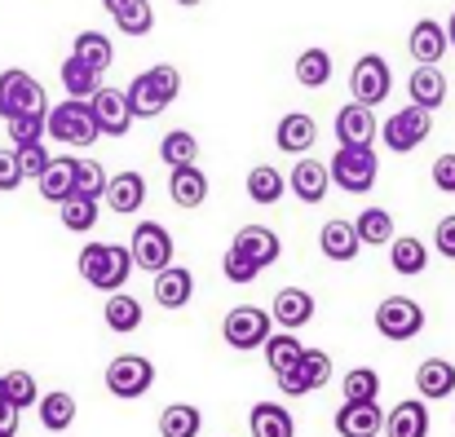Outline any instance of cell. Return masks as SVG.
<instances>
[{
    "instance_id": "cell-32",
    "label": "cell",
    "mask_w": 455,
    "mask_h": 437,
    "mask_svg": "<svg viewBox=\"0 0 455 437\" xmlns=\"http://www.w3.org/2000/svg\"><path fill=\"white\" fill-rule=\"evenodd\" d=\"M199 429H204V416L190 402H172L159 411V437H199Z\"/></svg>"
},
{
    "instance_id": "cell-29",
    "label": "cell",
    "mask_w": 455,
    "mask_h": 437,
    "mask_svg": "<svg viewBox=\"0 0 455 437\" xmlns=\"http://www.w3.org/2000/svg\"><path fill=\"white\" fill-rule=\"evenodd\" d=\"M168 102H172V98L155 84L151 71L133 75V84H129V107H133V115H138V120H155V115H164V111H168Z\"/></svg>"
},
{
    "instance_id": "cell-17",
    "label": "cell",
    "mask_w": 455,
    "mask_h": 437,
    "mask_svg": "<svg viewBox=\"0 0 455 437\" xmlns=\"http://www.w3.org/2000/svg\"><path fill=\"white\" fill-rule=\"evenodd\" d=\"M416 393H420L425 402L451 398L455 393V362H447V358H425V362L416 367Z\"/></svg>"
},
{
    "instance_id": "cell-37",
    "label": "cell",
    "mask_w": 455,
    "mask_h": 437,
    "mask_svg": "<svg viewBox=\"0 0 455 437\" xmlns=\"http://www.w3.org/2000/svg\"><path fill=\"white\" fill-rule=\"evenodd\" d=\"M292 75H297V84L301 89H323L327 80H331V53L327 49H305L301 58H297V67H292Z\"/></svg>"
},
{
    "instance_id": "cell-35",
    "label": "cell",
    "mask_w": 455,
    "mask_h": 437,
    "mask_svg": "<svg viewBox=\"0 0 455 437\" xmlns=\"http://www.w3.org/2000/svg\"><path fill=\"white\" fill-rule=\"evenodd\" d=\"M283 195H288V181H283L279 168L257 163V168L248 172V199H252V203H279Z\"/></svg>"
},
{
    "instance_id": "cell-45",
    "label": "cell",
    "mask_w": 455,
    "mask_h": 437,
    "mask_svg": "<svg viewBox=\"0 0 455 437\" xmlns=\"http://www.w3.org/2000/svg\"><path fill=\"white\" fill-rule=\"evenodd\" d=\"M116 27H120L124 36H147V31L155 27L151 0H133V4H124V9L116 13Z\"/></svg>"
},
{
    "instance_id": "cell-15",
    "label": "cell",
    "mask_w": 455,
    "mask_h": 437,
    "mask_svg": "<svg viewBox=\"0 0 455 437\" xmlns=\"http://www.w3.org/2000/svg\"><path fill=\"white\" fill-rule=\"evenodd\" d=\"M331 425L340 437H380L385 433V411L376 402H340Z\"/></svg>"
},
{
    "instance_id": "cell-34",
    "label": "cell",
    "mask_w": 455,
    "mask_h": 437,
    "mask_svg": "<svg viewBox=\"0 0 455 437\" xmlns=\"http://www.w3.org/2000/svg\"><path fill=\"white\" fill-rule=\"evenodd\" d=\"M301 358H305V345L297 340V331H275V336L266 340V362H270V371H275V376L292 371Z\"/></svg>"
},
{
    "instance_id": "cell-13",
    "label": "cell",
    "mask_w": 455,
    "mask_h": 437,
    "mask_svg": "<svg viewBox=\"0 0 455 437\" xmlns=\"http://www.w3.org/2000/svg\"><path fill=\"white\" fill-rule=\"evenodd\" d=\"M235 252H243L257 270H270L279 257H283V243H279V234L270 230V226H243L239 234H235V243H230Z\"/></svg>"
},
{
    "instance_id": "cell-40",
    "label": "cell",
    "mask_w": 455,
    "mask_h": 437,
    "mask_svg": "<svg viewBox=\"0 0 455 437\" xmlns=\"http://www.w3.org/2000/svg\"><path fill=\"white\" fill-rule=\"evenodd\" d=\"M71 53H76L80 62H89L93 71H107V67L116 62V49H111V40H107L102 31H80L76 44H71Z\"/></svg>"
},
{
    "instance_id": "cell-31",
    "label": "cell",
    "mask_w": 455,
    "mask_h": 437,
    "mask_svg": "<svg viewBox=\"0 0 455 437\" xmlns=\"http://www.w3.org/2000/svg\"><path fill=\"white\" fill-rule=\"evenodd\" d=\"M102 318H107V327H111L116 336H129V331L142 327V300L129 296V291H116V296H107Z\"/></svg>"
},
{
    "instance_id": "cell-23",
    "label": "cell",
    "mask_w": 455,
    "mask_h": 437,
    "mask_svg": "<svg viewBox=\"0 0 455 437\" xmlns=\"http://www.w3.org/2000/svg\"><path fill=\"white\" fill-rule=\"evenodd\" d=\"M190 296H195V274H190L186 266H172V270L155 274V305H164V309H186Z\"/></svg>"
},
{
    "instance_id": "cell-7",
    "label": "cell",
    "mask_w": 455,
    "mask_h": 437,
    "mask_svg": "<svg viewBox=\"0 0 455 437\" xmlns=\"http://www.w3.org/2000/svg\"><path fill=\"white\" fill-rule=\"evenodd\" d=\"M129 252H133V261H138V270H147V274H164V270H172V257H177V243H172V234H168V226H159V221H142L138 230H133V239H129Z\"/></svg>"
},
{
    "instance_id": "cell-19",
    "label": "cell",
    "mask_w": 455,
    "mask_h": 437,
    "mask_svg": "<svg viewBox=\"0 0 455 437\" xmlns=\"http://www.w3.org/2000/svg\"><path fill=\"white\" fill-rule=\"evenodd\" d=\"M385 437H429V407L425 398H407L385 416Z\"/></svg>"
},
{
    "instance_id": "cell-49",
    "label": "cell",
    "mask_w": 455,
    "mask_h": 437,
    "mask_svg": "<svg viewBox=\"0 0 455 437\" xmlns=\"http://www.w3.org/2000/svg\"><path fill=\"white\" fill-rule=\"evenodd\" d=\"M27 177H22V163H18V150H0V190H18Z\"/></svg>"
},
{
    "instance_id": "cell-39",
    "label": "cell",
    "mask_w": 455,
    "mask_h": 437,
    "mask_svg": "<svg viewBox=\"0 0 455 437\" xmlns=\"http://www.w3.org/2000/svg\"><path fill=\"white\" fill-rule=\"evenodd\" d=\"M159 159H164L168 168H190V163L199 159V138H195V133H186V129L164 133V142H159Z\"/></svg>"
},
{
    "instance_id": "cell-21",
    "label": "cell",
    "mask_w": 455,
    "mask_h": 437,
    "mask_svg": "<svg viewBox=\"0 0 455 437\" xmlns=\"http://www.w3.org/2000/svg\"><path fill=\"white\" fill-rule=\"evenodd\" d=\"M248 429L252 437H297V420L283 402H257L248 411Z\"/></svg>"
},
{
    "instance_id": "cell-10",
    "label": "cell",
    "mask_w": 455,
    "mask_h": 437,
    "mask_svg": "<svg viewBox=\"0 0 455 437\" xmlns=\"http://www.w3.org/2000/svg\"><path fill=\"white\" fill-rule=\"evenodd\" d=\"M389 89H394V71H389V62H385L380 53H363V58L354 62V71H349V93H354V102L376 107V102L389 98Z\"/></svg>"
},
{
    "instance_id": "cell-38",
    "label": "cell",
    "mask_w": 455,
    "mask_h": 437,
    "mask_svg": "<svg viewBox=\"0 0 455 437\" xmlns=\"http://www.w3.org/2000/svg\"><path fill=\"white\" fill-rule=\"evenodd\" d=\"M389 266H394L398 274H407V279H411V274H425L429 248H425L420 239H411V234H407V239H394V243H389Z\"/></svg>"
},
{
    "instance_id": "cell-1",
    "label": "cell",
    "mask_w": 455,
    "mask_h": 437,
    "mask_svg": "<svg viewBox=\"0 0 455 437\" xmlns=\"http://www.w3.org/2000/svg\"><path fill=\"white\" fill-rule=\"evenodd\" d=\"M76 266H80V279H84L89 288L107 291V296L124 291L129 274L138 270V261H133V252H129L124 243H84Z\"/></svg>"
},
{
    "instance_id": "cell-3",
    "label": "cell",
    "mask_w": 455,
    "mask_h": 437,
    "mask_svg": "<svg viewBox=\"0 0 455 437\" xmlns=\"http://www.w3.org/2000/svg\"><path fill=\"white\" fill-rule=\"evenodd\" d=\"M18 115H49V98L36 75H27L22 67H9L0 71V120L9 124Z\"/></svg>"
},
{
    "instance_id": "cell-4",
    "label": "cell",
    "mask_w": 455,
    "mask_h": 437,
    "mask_svg": "<svg viewBox=\"0 0 455 437\" xmlns=\"http://www.w3.org/2000/svg\"><path fill=\"white\" fill-rule=\"evenodd\" d=\"M49 138L62 146H93L102 138L93 107H89V102H76V98L49 107Z\"/></svg>"
},
{
    "instance_id": "cell-25",
    "label": "cell",
    "mask_w": 455,
    "mask_h": 437,
    "mask_svg": "<svg viewBox=\"0 0 455 437\" xmlns=\"http://www.w3.org/2000/svg\"><path fill=\"white\" fill-rule=\"evenodd\" d=\"M407 93H411L416 107L438 111L447 102V75H443V67H416L411 80H407Z\"/></svg>"
},
{
    "instance_id": "cell-48",
    "label": "cell",
    "mask_w": 455,
    "mask_h": 437,
    "mask_svg": "<svg viewBox=\"0 0 455 437\" xmlns=\"http://www.w3.org/2000/svg\"><path fill=\"white\" fill-rule=\"evenodd\" d=\"M221 274L230 279V283H252L261 270L243 257V252H235V248H226V257H221Z\"/></svg>"
},
{
    "instance_id": "cell-2",
    "label": "cell",
    "mask_w": 455,
    "mask_h": 437,
    "mask_svg": "<svg viewBox=\"0 0 455 437\" xmlns=\"http://www.w3.org/2000/svg\"><path fill=\"white\" fill-rule=\"evenodd\" d=\"M331 186H340L345 195H367L380 177V159L376 146H336V155L327 159Z\"/></svg>"
},
{
    "instance_id": "cell-55",
    "label": "cell",
    "mask_w": 455,
    "mask_h": 437,
    "mask_svg": "<svg viewBox=\"0 0 455 437\" xmlns=\"http://www.w3.org/2000/svg\"><path fill=\"white\" fill-rule=\"evenodd\" d=\"M447 36H451V49H455V13H451V22H447Z\"/></svg>"
},
{
    "instance_id": "cell-26",
    "label": "cell",
    "mask_w": 455,
    "mask_h": 437,
    "mask_svg": "<svg viewBox=\"0 0 455 437\" xmlns=\"http://www.w3.org/2000/svg\"><path fill=\"white\" fill-rule=\"evenodd\" d=\"M168 199L177 208H199L208 199V172H199L195 163L190 168H172L168 172Z\"/></svg>"
},
{
    "instance_id": "cell-36",
    "label": "cell",
    "mask_w": 455,
    "mask_h": 437,
    "mask_svg": "<svg viewBox=\"0 0 455 437\" xmlns=\"http://www.w3.org/2000/svg\"><path fill=\"white\" fill-rule=\"evenodd\" d=\"M354 226H358L363 248H389V243H394V217H389L385 208H363Z\"/></svg>"
},
{
    "instance_id": "cell-20",
    "label": "cell",
    "mask_w": 455,
    "mask_h": 437,
    "mask_svg": "<svg viewBox=\"0 0 455 437\" xmlns=\"http://www.w3.org/2000/svg\"><path fill=\"white\" fill-rule=\"evenodd\" d=\"M314 142H318V124H314V115H305V111L283 115L279 129H275V146H279L283 155H305Z\"/></svg>"
},
{
    "instance_id": "cell-46",
    "label": "cell",
    "mask_w": 455,
    "mask_h": 437,
    "mask_svg": "<svg viewBox=\"0 0 455 437\" xmlns=\"http://www.w3.org/2000/svg\"><path fill=\"white\" fill-rule=\"evenodd\" d=\"M44 133H49V115H18V120H9V142H13V150L44 142Z\"/></svg>"
},
{
    "instance_id": "cell-11",
    "label": "cell",
    "mask_w": 455,
    "mask_h": 437,
    "mask_svg": "<svg viewBox=\"0 0 455 437\" xmlns=\"http://www.w3.org/2000/svg\"><path fill=\"white\" fill-rule=\"evenodd\" d=\"M275 380H279V389H283L288 398H305V393H314L318 385L331 380V358H327L323 349H305L301 362H297L292 371L275 376Z\"/></svg>"
},
{
    "instance_id": "cell-18",
    "label": "cell",
    "mask_w": 455,
    "mask_h": 437,
    "mask_svg": "<svg viewBox=\"0 0 455 437\" xmlns=\"http://www.w3.org/2000/svg\"><path fill=\"white\" fill-rule=\"evenodd\" d=\"M318 248H323V257L327 261H354L358 252H363V239H358V226L354 221H327L323 226V234H318Z\"/></svg>"
},
{
    "instance_id": "cell-22",
    "label": "cell",
    "mask_w": 455,
    "mask_h": 437,
    "mask_svg": "<svg viewBox=\"0 0 455 437\" xmlns=\"http://www.w3.org/2000/svg\"><path fill=\"white\" fill-rule=\"evenodd\" d=\"M270 314H275V322H279L283 331H297V327H305V322L314 318V296L305 288H283L275 296Z\"/></svg>"
},
{
    "instance_id": "cell-56",
    "label": "cell",
    "mask_w": 455,
    "mask_h": 437,
    "mask_svg": "<svg viewBox=\"0 0 455 437\" xmlns=\"http://www.w3.org/2000/svg\"><path fill=\"white\" fill-rule=\"evenodd\" d=\"M177 4H181V9H195V4H204V0H177Z\"/></svg>"
},
{
    "instance_id": "cell-8",
    "label": "cell",
    "mask_w": 455,
    "mask_h": 437,
    "mask_svg": "<svg viewBox=\"0 0 455 437\" xmlns=\"http://www.w3.org/2000/svg\"><path fill=\"white\" fill-rule=\"evenodd\" d=\"M429 129H434V111H425V107H403L398 115H389L385 124H380V138L385 146L394 150V155H411L416 146L429 138Z\"/></svg>"
},
{
    "instance_id": "cell-51",
    "label": "cell",
    "mask_w": 455,
    "mask_h": 437,
    "mask_svg": "<svg viewBox=\"0 0 455 437\" xmlns=\"http://www.w3.org/2000/svg\"><path fill=\"white\" fill-rule=\"evenodd\" d=\"M434 248H438L447 261H455V212L438 221V230H434Z\"/></svg>"
},
{
    "instance_id": "cell-57",
    "label": "cell",
    "mask_w": 455,
    "mask_h": 437,
    "mask_svg": "<svg viewBox=\"0 0 455 437\" xmlns=\"http://www.w3.org/2000/svg\"><path fill=\"white\" fill-rule=\"evenodd\" d=\"M0 437H13V433H0Z\"/></svg>"
},
{
    "instance_id": "cell-24",
    "label": "cell",
    "mask_w": 455,
    "mask_h": 437,
    "mask_svg": "<svg viewBox=\"0 0 455 437\" xmlns=\"http://www.w3.org/2000/svg\"><path fill=\"white\" fill-rule=\"evenodd\" d=\"M62 89H67V98H76V102H93L107 84H102V71H93L89 62H80L76 53L62 62Z\"/></svg>"
},
{
    "instance_id": "cell-6",
    "label": "cell",
    "mask_w": 455,
    "mask_h": 437,
    "mask_svg": "<svg viewBox=\"0 0 455 437\" xmlns=\"http://www.w3.org/2000/svg\"><path fill=\"white\" fill-rule=\"evenodd\" d=\"M376 331H380L385 340H394V345L416 340V336L425 331V309H420V300H411V296H385V300L376 305Z\"/></svg>"
},
{
    "instance_id": "cell-44",
    "label": "cell",
    "mask_w": 455,
    "mask_h": 437,
    "mask_svg": "<svg viewBox=\"0 0 455 437\" xmlns=\"http://www.w3.org/2000/svg\"><path fill=\"white\" fill-rule=\"evenodd\" d=\"M4 398H9L18 411H27V407H40L36 376H31V371H9V376H4Z\"/></svg>"
},
{
    "instance_id": "cell-42",
    "label": "cell",
    "mask_w": 455,
    "mask_h": 437,
    "mask_svg": "<svg viewBox=\"0 0 455 437\" xmlns=\"http://www.w3.org/2000/svg\"><path fill=\"white\" fill-rule=\"evenodd\" d=\"M345 402H376L380 398V371L376 367H354L340 385Z\"/></svg>"
},
{
    "instance_id": "cell-53",
    "label": "cell",
    "mask_w": 455,
    "mask_h": 437,
    "mask_svg": "<svg viewBox=\"0 0 455 437\" xmlns=\"http://www.w3.org/2000/svg\"><path fill=\"white\" fill-rule=\"evenodd\" d=\"M0 433H18V407L0 393Z\"/></svg>"
},
{
    "instance_id": "cell-16",
    "label": "cell",
    "mask_w": 455,
    "mask_h": 437,
    "mask_svg": "<svg viewBox=\"0 0 455 437\" xmlns=\"http://www.w3.org/2000/svg\"><path fill=\"white\" fill-rule=\"evenodd\" d=\"M407 49H411L416 67H438V62H443V53L451 49V36H447V27H443V22H434V18H420V22L411 27V40H407Z\"/></svg>"
},
{
    "instance_id": "cell-43",
    "label": "cell",
    "mask_w": 455,
    "mask_h": 437,
    "mask_svg": "<svg viewBox=\"0 0 455 437\" xmlns=\"http://www.w3.org/2000/svg\"><path fill=\"white\" fill-rule=\"evenodd\" d=\"M62 226L71 234H89L98 226V199H67L62 203Z\"/></svg>"
},
{
    "instance_id": "cell-52",
    "label": "cell",
    "mask_w": 455,
    "mask_h": 437,
    "mask_svg": "<svg viewBox=\"0 0 455 437\" xmlns=\"http://www.w3.org/2000/svg\"><path fill=\"white\" fill-rule=\"evenodd\" d=\"M151 80L168 93V98H177V93H181V71H177V67H168V62L151 67Z\"/></svg>"
},
{
    "instance_id": "cell-27",
    "label": "cell",
    "mask_w": 455,
    "mask_h": 437,
    "mask_svg": "<svg viewBox=\"0 0 455 437\" xmlns=\"http://www.w3.org/2000/svg\"><path fill=\"white\" fill-rule=\"evenodd\" d=\"M40 195L49 199V203H67V199H76V159L71 155H53V163H49V172L40 177Z\"/></svg>"
},
{
    "instance_id": "cell-30",
    "label": "cell",
    "mask_w": 455,
    "mask_h": 437,
    "mask_svg": "<svg viewBox=\"0 0 455 437\" xmlns=\"http://www.w3.org/2000/svg\"><path fill=\"white\" fill-rule=\"evenodd\" d=\"M327 181H331V172H327V163H318V159H301V163L292 168V195H297L301 203H323V199H327Z\"/></svg>"
},
{
    "instance_id": "cell-33",
    "label": "cell",
    "mask_w": 455,
    "mask_h": 437,
    "mask_svg": "<svg viewBox=\"0 0 455 437\" xmlns=\"http://www.w3.org/2000/svg\"><path fill=\"white\" fill-rule=\"evenodd\" d=\"M40 425L49 429V433H67L71 429V420H76V398L67 393V389H53V393H44L40 398Z\"/></svg>"
},
{
    "instance_id": "cell-47",
    "label": "cell",
    "mask_w": 455,
    "mask_h": 437,
    "mask_svg": "<svg viewBox=\"0 0 455 437\" xmlns=\"http://www.w3.org/2000/svg\"><path fill=\"white\" fill-rule=\"evenodd\" d=\"M18 163H22V177H44L49 172V163H53V155L44 150V142H36V146H18Z\"/></svg>"
},
{
    "instance_id": "cell-9",
    "label": "cell",
    "mask_w": 455,
    "mask_h": 437,
    "mask_svg": "<svg viewBox=\"0 0 455 437\" xmlns=\"http://www.w3.org/2000/svg\"><path fill=\"white\" fill-rule=\"evenodd\" d=\"M151 385H155V362L142 358V354H120V358L107 367V393H111V398L133 402V398H142Z\"/></svg>"
},
{
    "instance_id": "cell-50",
    "label": "cell",
    "mask_w": 455,
    "mask_h": 437,
    "mask_svg": "<svg viewBox=\"0 0 455 437\" xmlns=\"http://www.w3.org/2000/svg\"><path fill=\"white\" fill-rule=\"evenodd\" d=\"M434 186L443 195H455V155H438L434 159Z\"/></svg>"
},
{
    "instance_id": "cell-12",
    "label": "cell",
    "mask_w": 455,
    "mask_h": 437,
    "mask_svg": "<svg viewBox=\"0 0 455 437\" xmlns=\"http://www.w3.org/2000/svg\"><path fill=\"white\" fill-rule=\"evenodd\" d=\"M93 115H98V129H102V138H124L129 129H133V107H129V89H102L93 102Z\"/></svg>"
},
{
    "instance_id": "cell-41",
    "label": "cell",
    "mask_w": 455,
    "mask_h": 437,
    "mask_svg": "<svg viewBox=\"0 0 455 437\" xmlns=\"http://www.w3.org/2000/svg\"><path fill=\"white\" fill-rule=\"evenodd\" d=\"M107 168L98 159H76V199H107Z\"/></svg>"
},
{
    "instance_id": "cell-54",
    "label": "cell",
    "mask_w": 455,
    "mask_h": 437,
    "mask_svg": "<svg viewBox=\"0 0 455 437\" xmlns=\"http://www.w3.org/2000/svg\"><path fill=\"white\" fill-rule=\"evenodd\" d=\"M102 4H107V13H111V18H116V13H120V9H124V4H133V0H102Z\"/></svg>"
},
{
    "instance_id": "cell-28",
    "label": "cell",
    "mask_w": 455,
    "mask_h": 437,
    "mask_svg": "<svg viewBox=\"0 0 455 437\" xmlns=\"http://www.w3.org/2000/svg\"><path fill=\"white\" fill-rule=\"evenodd\" d=\"M142 199H147V177H142V172H116V177H111V186H107V208H116L120 217H129V212L142 208Z\"/></svg>"
},
{
    "instance_id": "cell-5",
    "label": "cell",
    "mask_w": 455,
    "mask_h": 437,
    "mask_svg": "<svg viewBox=\"0 0 455 437\" xmlns=\"http://www.w3.org/2000/svg\"><path fill=\"white\" fill-rule=\"evenodd\" d=\"M221 336L230 349H266V340L275 336V314L261 305H235L221 322Z\"/></svg>"
},
{
    "instance_id": "cell-14",
    "label": "cell",
    "mask_w": 455,
    "mask_h": 437,
    "mask_svg": "<svg viewBox=\"0 0 455 437\" xmlns=\"http://www.w3.org/2000/svg\"><path fill=\"white\" fill-rule=\"evenodd\" d=\"M376 138H380V124H376L371 107L349 102V107L336 111V142L340 146H371Z\"/></svg>"
}]
</instances>
